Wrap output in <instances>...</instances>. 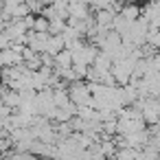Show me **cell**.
<instances>
[{"label":"cell","mask_w":160,"mask_h":160,"mask_svg":"<svg viewBox=\"0 0 160 160\" xmlns=\"http://www.w3.org/2000/svg\"><path fill=\"white\" fill-rule=\"evenodd\" d=\"M29 160H48V158H42V156H35V153H31V158Z\"/></svg>","instance_id":"9c48e42d"},{"label":"cell","mask_w":160,"mask_h":160,"mask_svg":"<svg viewBox=\"0 0 160 160\" xmlns=\"http://www.w3.org/2000/svg\"><path fill=\"white\" fill-rule=\"evenodd\" d=\"M68 94L75 105H92V92H90L88 81H83V79L68 83Z\"/></svg>","instance_id":"6da1fadb"},{"label":"cell","mask_w":160,"mask_h":160,"mask_svg":"<svg viewBox=\"0 0 160 160\" xmlns=\"http://www.w3.org/2000/svg\"><path fill=\"white\" fill-rule=\"evenodd\" d=\"M118 16H123L127 22H134V20H138V18L142 16V9L138 7V2H125V5L121 7Z\"/></svg>","instance_id":"5b68a950"},{"label":"cell","mask_w":160,"mask_h":160,"mask_svg":"<svg viewBox=\"0 0 160 160\" xmlns=\"http://www.w3.org/2000/svg\"><path fill=\"white\" fill-rule=\"evenodd\" d=\"M55 68H72V51L64 48L55 55Z\"/></svg>","instance_id":"8992f818"},{"label":"cell","mask_w":160,"mask_h":160,"mask_svg":"<svg viewBox=\"0 0 160 160\" xmlns=\"http://www.w3.org/2000/svg\"><path fill=\"white\" fill-rule=\"evenodd\" d=\"M116 18V11L114 9H97L94 11V22L99 29H112V22Z\"/></svg>","instance_id":"277c9868"},{"label":"cell","mask_w":160,"mask_h":160,"mask_svg":"<svg viewBox=\"0 0 160 160\" xmlns=\"http://www.w3.org/2000/svg\"><path fill=\"white\" fill-rule=\"evenodd\" d=\"M90 18V9L88 2H79V0H70L68 5V20H88Z\"/></svg>","instance_id":"3957f363"},{"label":"cell","mask_w":160,"mask_h":160,"mask_svg":"<svg viewBox=\"0 0 160 160\" xmlns=\"http://www.w3.org/2000/svg\"><path fill=\"white\" fill-rule=\"evenodd\" d=\"M123 2H140V0H123Z\"/></svg>","instance_id":"30bf717a"},{"label":"cell","mask_w":160,"mask_h":160,"mask_svg":"<svg viewBox=\"0 0 160 160\" xmlns=\"http://www.w3.org/2000/svg\"><path fill=\"white\" fill-rule=\"evenodd\" d=\"M48 27H51V20H48L44 13H38L35 20H33V31H38V33H48Z\"/></svg>","instance_id":"52a82bcc"},{"label":"cell","mask_w":160,"mask_h":160,"mask_svg":"<svg viewBox=\"0 0 160 160\" xmlns=\"http://www.w3.org/2000/svg\"><path fill=\"white\" fill-rule=\"evenodd\" d=\"M156 127H158V129H160V118H158V123H156Z\"/></svg>","instance_id":"8fae6325"},{"label":"cell","mask_w":160,"mask_h":160,"mask_svg":"<svg viewBox=\"0 0 160 160\" xmlns=\"http://www.w3.org/2000/svg\"><path fill=\"white\" fill-rule=\"evenodd\" d=\"M101 147H103V153H105V156H112V153H116V149H114V142H112V140H105V142H101Z\"/></svg>","instance_id":"ba28073f"},{"label":"cell","mask_w":160,"mask_h":160,"mask_svg":"<svg viewBox=\"0 0 160 160\" xmlns=\"http://www.w3.org/2000/svg\"><path fill=\"white\" fill-rule=\"evenodd\" d=\"M22 62H24L22 53L16 51L13 46H7L0 51V66H20Z\"/></svg>","instance_id":"7a4b0ae2"}]
</instances>
